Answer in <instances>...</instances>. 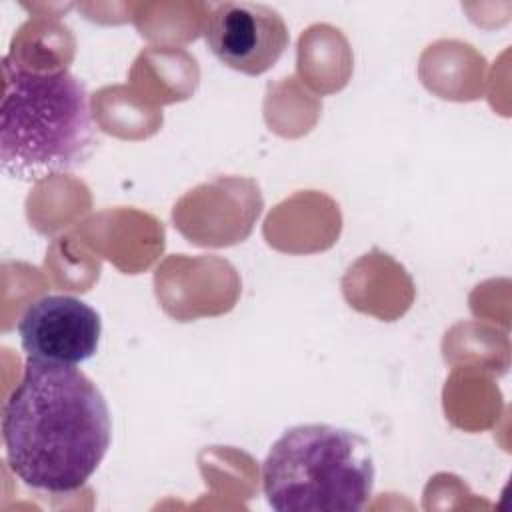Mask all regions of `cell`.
<instances>
[{
    "label": "cell",
    "instance_id": "cell-3",
    "mask_svg": "<svg viewBox=\"0 0 512 512\" xmlns=\"http://www.w3.org/2000/svg\"><path fill=\"white\" fill-rule=\"evenodd\" d=\"M370 444L332 424H298L272 444L262 490L276 512H358L374 488Z\"/></svg>",
    "mask_w": 512,
    "mask_h": 512
},
{
    "label": "cell",
    "instance_id": "cell-1",
    "mask_svg": "<svg viewBox=\"0 0 512 512\" xmlns=\"http://www.w3.org/2000/svg\"><path fill=\"white\" fill-rule=\"evenodd\" d=\"M112 438L108 404L78 368L28 358L2 406L10 472L28 488L68 494L104 460Z\"/></svg>",
    "mask_w": 512,
    "mask_h": 512
},
{
    "label": "cell",
    "instance_id": "cell-4",
    "mask_svg": "<svg viewBox=\"0 0 512 512\" xmlns=\"http://www.w3.org/2000/svg\"><path fill=\"white\" fill-rule=\"evenodd\" d=\"M204 40L224 66L258 76L282 58L290 36L282 16L266 4L220 2L208 14Z\"/></svg>",
    "mask_w": 512,
    "mask_h": 512
},
{
    "label": "cell",
    "instance_id": "cell-2",
    "mask_svg": "<svg viewBox=\"0 0 512 512\" xmlns=\"http://www.w3.org/2000/svg\"><path fill=\"white\" fill-rule=\"evenodd\" d=\"M0 166L20 180L80 168L98 136L84 84L66 68L30 70L2 62Z\"/></svg>",
    "mask_w": 512,
    "mask_h": 512
},
{
    "label": "cell",
    "instance_id": "cell-5",
    "mask_svg": "<svg viewBox=\"0 0 512 512\" xmlns=\"http://www.w3.org/2000/svg\"><path fill=\"white\" fill-rule=\"evenodd\" d=\"M16 328L28 358L78 366L96 354L102 320L76 296L46 294L24 308Z\"/></svg>",
    "mask_w": 512,
    "mask_h": 512
}]
</instances>
